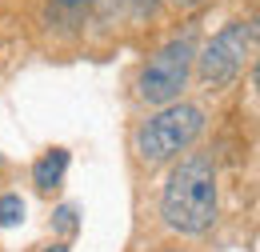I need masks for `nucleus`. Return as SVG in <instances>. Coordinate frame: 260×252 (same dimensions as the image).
<instances>
[{"label":"nucleus","instance_id":"9b49d317","mask_svg":"<svg viewBox=\"0 0 260 252\" xmlns=\"http://www.w3.org/2000/svg\"><path fill=\"white\" fill-rule=\"evenodd\" d=\"M44 252H68V244H52V248H44Z\"/></svg>","mask_w":260,"mask_h":252},{"label":"nucleus","instance_id":"f03ea898","mask_svg":"<svg viewBox=\"0 0 260 252\" xmlns=\"http://www.w3.org/2000/svg\"><path fill=\"white\" fill-rule=\"evenodd\" d=\"M204 132V112L196 104H164L156 116H148L136 128V156L144 164H164V160L180 156L196 136Z\"/></svg>","mask_w":260,"mask_h":252},{"label":"nucleus","instance_id":"7ed1b4c3","mask_svg":"<svg viewBox=\"0 0 260 252\" xmlns=\"http://www.w3.org/2000/svg\"><path fill=\"white\" fill-rule=\"evenodd\" d=\"M252 48H256V20H232V24H224V28L208 40V48L196 56L200 80H204L208 88L232 84V80L244 72Z\"/></svg>","mask_w":260,"mask_h":252},{"label":"nucleus","instance_id":"20e7f679","mask_svg":"<svg viewBox=\"0 0 260 252\" xmlns=\"http://www.w3.org/2000/svg\"><path fill=\"white\" fill-rule=\"evenodd\" d=\"M196 60V44L192 36H180V40H168L156 56H148V64L140 68V80H136V92L148 104H176V96L184 92L188 84V72Z\"/></svg>","mask_w":260,"mask_h":252},{"label":"nucleus","instance_id":"423d86ee","mask_svg":"<svg viewBox=\"0 0 260 252\" xmlns=\"http://www.w3.org/2000/svg\"><path fill=\"white\" fill-rule=\"evenodd\" d=\"M64 168H68V148H52V152H44V156L32 164V184L40 192L56 188V184L64 180Z\"/></svg>","mask_w":260,"mask_h":252},{"label":"nucleus","instance_id":"39448f33","mask_svg":"<svg viewBox=\"0 0 260 252\" xmlns=\"http://www.w3.org/2000/svg\"><path fill=\"white\" fill-rule=\"evenodd\" d=\"M96 0H52L48 12H44V20H48V28H56V32H76L88 20V8Z\"/></svg>","mask_w":260,"mask_h":252},{"label":"nucleus","instance_id":"0eeeda50","mask_svg":"<svg viewBox=\"0 0 260 252\" xmlns=\"http://www.w3.org/2000/svg\"><path fill=\"white\" fill-rule=\"evenodd\" d=\"M20 220H24V200H20L16 192H8V196L0 200V224L12 228V224H20Z\"/></svg>","mask_w":260,"mask_h":252},{"label":"nucleus","instance_id":"1a4fd4ad","mask_svg":"<svg viewBox=\"0 0 260 252\" xmlns=\"http://www.w3.org/2000/svg\"><path fill=\"white\" fill-rule=\"evenodd\" d=\"M124 4H128V8L136 12V16H148V12L156 8V0H124Z\"/></svg>","mask_w":260,"mask_h":252},{"label":"nucleus","instance_id":"9d476101","mask_svg":"<svg viewBox=\"0 0 260 252\" xmlns=\"http://www.w3.org/2000/svg\"><path fill=\"white\" fill-rule=\"evenodd\" d=\"M176 8H200V4H208V0H172Z\"/></svg>","mask_w":260,"mask_h":252},{"label":"nucleus","instance_id":"f257e3e1","mask_svg":"<svg viewBox=\"0 0 260 252\" xmlns=\"http://www.w3.org/2000/svg\"><path fill=\"white\" fill-rule=\"evenodd\" d=\"M160 216L180 236H200L216 220V164L204 152H188L160 192Z\"/></svg>","mask_w":260,"mask_h":252},{"label":"nucleus","instance_id":"f8f14e48","mask_svg":"<svg viewBox=\"0 0 260 252\" xmlns=\"http://www.w3.org/2000/svg\"><path fill=\"white\" fill-rule=\"evenodd\" d=\"M164 252H180V248H164Z\"/></svg>","mask_w":260,"mask_h":252},{"label":"nucleus","instance_id":"6e6552de","mask_svg":"<svg viewBox=\"0 0 260 252\" xmlns=\"http://www.w3.org/2000/svg\"><path fill=\"white\" fill-rule=\"evenodd\" d=\"M52 224H56V232H64V236H72V232H76V208H72V204H60V208H56V216H52Z\"/></svg>","mask_w":260,"mask_h":252}]
</instances>
